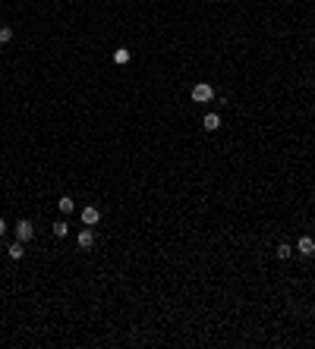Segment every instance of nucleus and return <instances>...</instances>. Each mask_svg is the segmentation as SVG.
Instances as JSON below:
<instances>
[{
    "label": "nucleus",
    "instance_id": "obj_1",
    "mask_svg": "<svg viewBox=\"0 0 315 349\" xmlns=\"http://www.w3.org/2000/svg\"><path fill=\"white\" fill-rule=\"evenodd\" d=\"M214 98V88L208 82H199V85H192V101L196 104H208V101Z\"/></svg>",
    "mask_w": 315,
    "mask_h": 349
},
{
    "label": "nucleus",
    "instance_id": "obj_2",
    "mask_svg": "<svg viewBox=\"0 0 315 349\" xmlns=\"http://www.w3.org/2000/svg\"><path fill=\"white\" fill-rule=\"evenodd\" d=\"M16 239L19 243H32V239H35V227H32L29 220H19L16 224Z\"/></svg>",
    "mask_w": 315,
    "mask_h": 349
},
{
    "label": "nucleus",
    "instance_id": "obj_3",
    "mask_svg": "<svg viewBox=\"0 0 315 349\" xmlns=\"http://www.w3.org/2000/svg\"><path fill=\"white\" fill-rule=\"evenodd\" d=\"M76 243H79V249H92V245H95V230H92V227H82Z\"/></svg>",
    "mask_w": 315,
    "mask_h": 349
},
{
    "label": "nucleus",
    "instance_id": "obj_4",
    "mask_svg": "<svg viewBox=\"0 0 315 349\" xmlns=\"http://www.w3.org/2000/svg\"><path fill=\"white\" fill-rule=\"evenodd\" d=\"M98 220H101V211H98L95 205H89V208H82V224L85 227H95Z\"/></svg>",
    "mask_w": 315,
    "mask_h": 349
},
{
    "label": "nucleus",
    "instance_id": "obj_5",
    "mask_svg": "<svg viewBox=\"0 0 315 349\" xmlns=\"http://www.w3.org/2000/svg\"><path fill=\"white\" fill-rule=\"evenodd\" d=\"M296 252H299V255H306V258H312V255H315V239H312V236H299Z\"/></svg>",
    "mask_w": 315,
    "mask_h": 349
},
{
    "label": "nucleus",
    "instance_id": "obj_6",
    "mask_svg": "<svg viewBox=\"0 0 315 349\" xmlns=\"http://www.w3.org/2000/svg\"><path fill=\"white\" fill-rule=\"evenodd\" d=\"M202 126H205V129H208V132H214V129H221V117H218V113H205Z\"/></svg>",
    "mask_w": 315,
    "mask_h": 349
},
{
    "label": "nucleus",
    "instance_id": "obj_7",
    "mask_svg": "<svg viewBox=\"0 0 315 349\" xmlns=\"http://www.w3.org/2000/svg\"><path fill=\"white\" fill-rule=\"evenodd\" d=\"M6 252H10V258H13V261H19V258L25 255V243H19V239H16V243H13Z\"/></svg>",
    "mask_w": 315,
    "mask_h": 349
},
{
    "label": "nucleus",
    "instance_id": "obj_8",
    "mask_svg": "<svg viewBox=\"0 0 315 349\" xmlns=\"http://www.w3.org/2000/svg\"><path fill=\"white\" fill-rule=\"evenodd\" d=\"M57 208H60V211H63V214H70L73 208H76V201H73L70 195H60V201H57Z\"/></svg>",
    "mask_w": 315,
    "mask_h": 349
},
{
    "label": "nucleus",
    "instance_id": "obj_9",
    "mask_svg": "<svg viewBox=\"0 0 315 349\" xmlns=\"http://www.w3.org/2000/svg\"><path fill=\"white\" fill-rule=\"evenodd\" d=\"M113 63H120V66L130 63V51H126V48H117V51H113Z\"/></svg>",
    "mask_w": 315,
    "mask_h": 349
},
{
    "label": "nucleus",
    "instance_id": "obj_10",
    "mask_svg": "<svg viewBox=\"0 0 315 349\" xmlns=\"http://www.w3.org/2000/svg\"><path fill=\"white\" fill-rule=\"evenodd\" d=\"M274 255H278L280 261H287V258H290V255H293V249H290V245H287V243H280V245H278V252H274Z\"/></svg>",
    "mask_w": 315,
    "mask_h": 349
},
{
    "label": "nucleus",
    "instance_id": "obj_11",
    "mask_svg": "<svg viewBox=\"0 0 315 349\" xmlns=\"http://www.w3.org/2000/svg\"><path fill=\"white\" fill-rule=\"evenodd\" d=\"M13 41V29L10 25H0V44H10Z\"/></svg>",
    "mask_w": 315,
    "mask_h": 349
},
{
    "label": "nucleus",
    "instance_id": "obj_12",
    "mask_svg": "<svg viewBox=\"0 0 315 349\" xmlns=\"http://www.w3.org/2000/svg\"><path fill=\"white\" fill-rule=\"evenodd\" d=\"M66 233H70V227H66L63 220H60V224H54V236H57V239H63Z\"/></svg>",
    "mask_w": 315,
    "mask_h": 349
},
{
    "label": "nucleus",
    "instance_id": "obj_13",
    "mask_svg": "<svg viewBox=\"0 0 315 349\" xmlns=\"http://www.w3.org/2000/svg\"><path fill=\"white\" fill-rule=\"evenodd\" d=\"M3 233H6V220L0 217V236H3Z\"/></svg>",
    "mask_w": 315,
    "mask_h": 349
}]
</instances>
